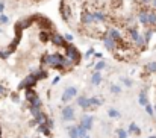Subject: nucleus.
Returning <instances> with one entry per match:
<instances>
[{
    "mask_svg": "<svg viewBox=\"0 0 156 138\" xmlns=\"http://www.w3.org/2000/svg\"><path fill=\"white\" fill-rule=\"evenodd\" d=\"M129 0H59V17L73 35L106 41L127 11Z\"/></svg>",
    "mask_w": 156,
    "mask_h": 138,
    "instance_id": "nucleus-1",
    "label": "nucleus"
},
{
    "mask_svg": "<svg viewBox=\"0 0 156 138\" xmlns=\"http://www.w3.org/2000/svg\"><path fill=\"white\" fill-rule=\"evenodd\" d=\"M17 5H21V6H38V5H42L46 3L47 0H12Z\"/></svg>",
    "mask_w": 156,
    "mask_h": 138,
    "instance_id": "nucleus-2",
    "label": "nucleus"
}]
</instances>
